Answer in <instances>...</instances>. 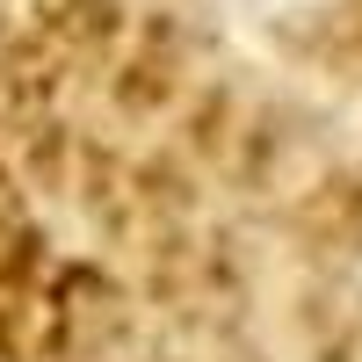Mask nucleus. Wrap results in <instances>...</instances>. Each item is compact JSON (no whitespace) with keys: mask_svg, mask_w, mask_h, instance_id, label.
<instances>
[{"mask_svg":"<svg viewBox=\"0 0 362 362\" xmlns=\"http://www.w3.org/2000/svg\"><path fill=\"white\" fill-rule=\"evenodd\" d=\"M334 203V145L174 8L0 0V362H261Z\"/></svg>","mask_w":362,"mask_h":362,"instance_id":"1","label":"nucleus"}]
</instances>
